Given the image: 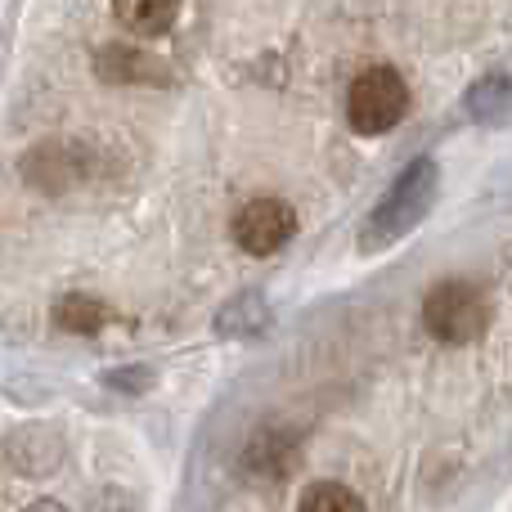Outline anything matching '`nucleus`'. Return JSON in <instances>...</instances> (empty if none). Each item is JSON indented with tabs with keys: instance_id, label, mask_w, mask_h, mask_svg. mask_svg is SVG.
Returning <instances> with one entry per match:
<instances>
[{
	"instance_id": "nucleus-1",
	"label": "nucleus",
	"mask_w": 512,
	"mask_h": 512,
	"mask_svg": "<svg viewBox=\"0 0 512 512\" xmlns=\"http://www.w3.org/2000/svg\"><path fill=\"white\" fill-rule=\"evenodd\" d=\"M436 185H441V171H436L432 158L409 162L396 176V185H391L387 194L378 198V207L369 212V221H364V230H360V248L382 252V248H391V243H400L405 234H414L418 225L427 221V212H432Z\"/></svg>"
},
{
	"instance_id": "nucleus-2",
	"label": "nucleus",
	"mask_w": 512,
	"mask_h": 512,
	"mask_svg": "<svg viewBox=\"0 0 512 512\" xmlns=\"http://www.w3.org/2000/svg\"><path fill=\"white\" fill-rule=\"evenodd\" d=\"M423 328L441 346H468L490 328V297L472 279H441L423 297Z\"/></svg>"
},
{
	"instance_id": "nucleus-3",
	"label": "nucleus",
	"mask_w": 512,
	"mask_h": 512,
	"mask_svg": "<svg viewBox=\"0 0 512 512\" xmlns=\"http://www.w3.org/2000/svg\"><path fill=\"white\" fill-rule=\"evenodd\" d=\"M409 113V86L396 68H364L346 90V122L355 135H387Z\"/></svg>"
},
{
	"instance_id": "nucleus-4",
	"label": "nucleus",
	"mask_w": 512,
	"mask_h": 512,
	"mask_svg": "<svg viewBox=\"0 0 512 512\" xmlns=\"http://www.w3.org/2000/svg\"><path fill=\"white\" fill-rule=\"evenodd\" d=\"M234 243H239L248 256H270L283 252L297 234V212L283 198H252L234 212Z\"/></svg>"
},
{
	"instance_id": "nucleus-5",
	"label": "nucleus",
	"mask_w": 512,
	"mask_h": 512,
	"mask_svg": "<svg viewBox=\"0 0 512 512\" xmlns=\"http://www.w3.org/2000/svg\"><path fill=\"white\" fill-rule=\"evenodd\" d=\"M63 450L68 445H63V432L54 423H18L5 436V459L23 477H50L63 463Z\"/></svg>"
},
{
	"instance_id": "nucleus-6",
	"label": "nucleus",
	"mask_w": 512,
	"mask_h": 512,
	"mask_svg": "<svg viewBox=\"0 0 512 512\" xmlns=\"http://www.w3.org/2000/svg\"><path fill=\"white\" fill-rule=\"evenodd\" d=\"M301 459V432L297 427H261V432L248 441V450H243V468H248V477L256 481H283L292 468H297Z\"/></svg>"
},
{
	"instance_id": "nucleus-7",
	"label": "nucleus",
	"mask_w": 512,
	"mask_h": 512,
	"mask_svg": "<svg viewBox=\"0 0 512 512\" xmlns=\"http://www.w3.org/2000/svg\"><path fill=\"white\" fill-rule=\"evenodd\" d=\"M23 176H27V185L41 189V194H68V189L86 176V162L77 158V144L45 140L23 158Z\"/></svg>"
},
{
	"instance_id": "nucleus-8",
	"label": "nucleus",
	"mask_w": 512,
	"mask_h": 512,
	"mask_svg": "<svg viewBox=\"0 0 512 512\" xmlns=\"http://www.w3.org/2000/svg\"><path fill=\"white\" fill-rule=\"evenodd\" d=\"M185 0H113V18L131 36H162L176 27Z\"/></svg>"
},
{
	"instance_id": "nucleus-9",
	"label": "nucleus",
	"mask_w": 512,
	"mask_h": 512,
	"mask_svg": "<svg viewBox=\"0 0 512 512\" xmlns=\"http://www.w3.org/2000/svg\"><path fill=\"white\" fill-rule=\"evenodd\" d=\"M265 328H270V306H265L261 292H239V297H230L221 306V315H216V333L234 337V342H252Z\"/></svg>"
},
{
	"instance_id": "nucleus-10",
	"label": "nucleus",
	"mask_w": 512,
	"mask_h": 512,
	"mask_svg": "<svg viewBox=\"0 0 512 512\" xmlns=\"http://www.w3.org/2000/svg\"><path fill=\"white\" fill-rule=\"evenodd\" d=\"M95 72L113 86H131V81H162L158 63L144 50H126V45H104L95 59Z\"/></svg>"
},
{
	"instance_id": "nucleus-11",
	"label": "nucleus",
	"mask_w": 512,
	"mask_h": 512,
	"mask_svg": "<svg viewBox=\"0 0 512 512\" xmlns=\"http://www.w3.org/2000/svg\"><path fill=\"white\" fill-rule=\"evenodd\" d=\"M468 117L481 126H508L512 122V81L486 77L468 90Z\"/></svg>"
},
{
	"instance_id": "nucleus-12",
	"label": "nucleus",
	"mask_w": 512,
	"mask_h": 512,
	"mask_svg": "<svg viewBox=\"0 0 512 512\" xmlns=\"http://www.w3.org/2000/svg\"><path fill=\"white\" fill-rule=\"evenodd\" d=\"M104 319H108L104 301L86 297V292H72V297H63L59 306H54V324H59L63 333H77V337L99 333V328H104Z\"/></svg>"
},
{
	"instance_id": "nucleus-13",
	"label": "nucleus",
	"mask_w": 512,
	"mask_h": 512,
	"mask_svg": "<svg viewBox=\"0 0 512 512\" xmlns=\"http://www.w3.org/2000/svg\"><path fill=\"white\" fill-rule=\"evenodd\" d=\"M297 512H364V499L351 486H342V481H315L301 495Z\"/></svg>"
},
{
	"instance_id": "nucleus-14",
	"label": "nucleus",
	"mask_w": 512,
	"mask_h": 512,
	"mask_svg": "<svg viewBox=\"0 0 512 512\" xmlns=\"http://www.w3.org/2000/svg\"><path fill=\"white\" fill-rule=\"evenodd\" d=\"M86 512H140V499H135L131 490H122V486H104L95 499H90Z\"/></svg>"
},
{
	"instance_id": "nucleus-15",
	"label": "nucleus",
	"mask_w": 512,
	"mask_h": 512,
	"mask_svg": "<svg viewBox=\"0 0 512 512\" xmlns=\"http://www.w3.org/2000/svg\"><path fill=\"white\" fill-rule=\"evenodd\" d=\"M23 512H68L63 504H54V499H36V504H27Z\"/></svg>"
}]
</instances>
